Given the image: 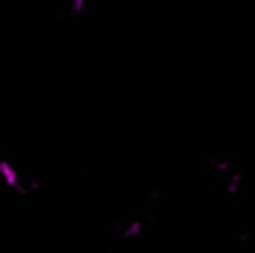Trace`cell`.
<instances>
[{"label": "cell", "instance_id": "obj_1", "mask_svg": "<svg viewBox=\"0 0 255 253\" xmlns=\"http://www.w3.org/2000/svg\"><path fill=\"white\" fill-rule=\"evenodd\" d=\"M0 175L4 177V181H6L10 187H18L20 175H18V171H16L8 161H0Z\"/></svg>", "mask_w": 255, "mask_h": 253}]
</instances>
